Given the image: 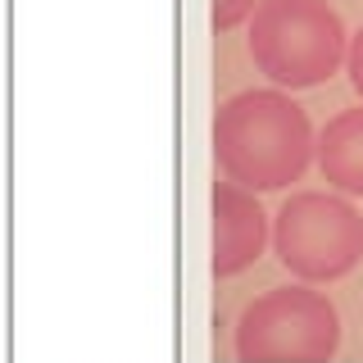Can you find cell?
Wrapping results in <instances>:
<instances>
[{
	"label": "cell",
	"instance_id": "obj_7",
	"mask_svg": "<svg viewBox=\"0 0 363 363\" xmlns=\"http://www.w3.org/2000/svg\"><path fill=\"white\" fill-rule=\"evenodd\" d=\"M264 0H213V32H232L245 18H255V9Z\"/></svg>",
	"mask_w": 363,
	"mask_h": 363
},
{
	"label": "cell",
	"instance_id": "obj_4",
	"mask_svg": "<svg viewBox=\"0 0 363 363\" xmlns=\"http://www.w3.org/2000/svg\"><path fill=\"white\" fill-rule=\"evenodd\" d=\"M272 250L291 277L336 281L363 259V213L345 196L327 191H295L272 218Z\"/></svg>",
	"mask_w": 363,
	"mask_h": 363
},
{
	"label": "cell",
	"instance_id": "obj_5",
	"mask_svg": "<svg viewBox=\"0 0 363 363\" xmlns=\"http://www.w3.org/2000/svg\"><path fill=\"white\" fill-rule=\"evenodd\" d=\"M268 213L255 191L236 182H213V277H236L264 255Z\"/></svg>",
	"mask_w": 363,
	"mask_h": 363
},
{
	"label": "cell",
	"instance_id": "obj_6",
	"mask_svg": "<svg viewBox=\"0 0 363 363\" xmlns=\"http://www.w3.org/2000/svg\"><path fill=\"white\" fill-rule=\"evenodd\" d=\"M318 168L345 196H363V105L345 109L318 132Z\"/></svg>",
	"mask_w": 363,
	"mask_h": 363
},
{
	"label": "cell",
	"instance_id": "obj_3",
	"mask_svg": "<svg viewBox=\"0 0 363 363\" xmlns=\"http://www.w3.org/2000/svg\"><path fill=\"white\" fill-rule=\"evenodd\" d=\"M340 350V313L309 281L272 286L245 304L236 323L241 363H332Z\"/></svg>",
	"mask_w": 363,
	"mask_h": 363
},
{
	"label": "cell",
	"instance_id": "obj_1",
	"mask_svg": "<svg viewBox=\"0 0 363 363\" xmlns=\"http://www.w3.org/2000/svg\"><path fill=\"white\" fill-rule=\"evenodd\" d=\"M213 159L245 191H281L318 159L313 123L281 86L241 91L213 113Z\"/></svg>",
	"mask_w": 363,
	"mask_h": 363
},
{
	"label": "cell",
	"instance_id": "obj_2",
	"mask_svg": "<svg viewBox=\"0 0 363 363\" xmlns=\"http://www.w3.org/2000/svg\"><path fill=\"white\" fill-rule=\"evenodd\" d=\"M345 55V23L327 0H264L250 18V60L281 91L327 82Z\"/></svg>",
	"mask_w": 363,
	"mask_h": 363
},
{
	"label": "cell",
	"instance_id": "obj_8",
	"mask_svg": "<svg viewBox=\"0 0 363 363\" xmlns=\"http://www.w3.org/2000/svg\"><path fill=\"white\" fill-rule=\"evenodd\" d=\"M345 73H350V86H354V96L363 100V28L350 37V55H345Z\"/></svg>",
	"mask_w": 363,
	"mask_h": 363
}]
</instances>
